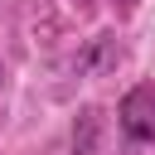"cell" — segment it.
Wrapping results in <instances>:
<instances>
[{"instance_id":"cell-1","label":"cell","mask_w":155,"mask_h":155,"mask_svg":"<svg viewBox=\"0 0 155 155\" xmlns=\"http://www.w3.org/2000/svg\"><path fill=\"white\" fill-rule=\"evenodd\" d=\"M121 126H126L131 140H155V87H150V82L136 87V92H126V102H121Z\"/></svg>"}]
</instances>
